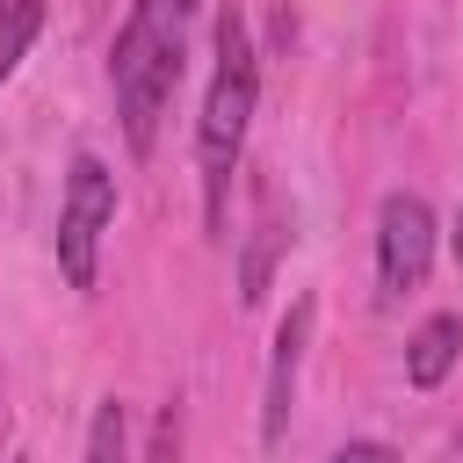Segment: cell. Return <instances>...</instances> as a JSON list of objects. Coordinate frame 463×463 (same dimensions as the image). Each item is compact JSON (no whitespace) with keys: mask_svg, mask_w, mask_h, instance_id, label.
Returning <instances> with one entry per match:
<instances>
[{"mask_svg":"<svg viewBox=\"0 0 463 463\" xmlns=\"http://www.w3.org/2000/svg\"><path fill=\"white\" fill-rule=\"evenodd\" d=\"M116 224V174L80 152L72 174H65V203H58V268L72 289H94L101 275V232Z\"/></svg>","mask_w":463,"mask_h":463,"instance_id":"cell-3","label":"cell"},{"mask_svg":"<svg viewBox=\"0 0 463 463\" xmlns=\"http://www.w3.org/2000/svg\"><path fill=\"white\" fill-rule=\"evenodd\" d=\"M333 463H398V456H391L383 441H347V449H340Z\"/></svg>","mask_w":463,"mask_h":463,"instance_id":"cell-10","label":"cell"},{"mask_svg":"<svg viewBox=\"0 0 463 463\" xmlns=\"http://www.w3.org/2000/svg\"><path fill=\"white\" fill-rule=\"evenodd\" d=\"M449 246H456V260H463V210H456V232H449Z\"/></svg>","mask_w":463,"mask_h":463,"instance_id":"cell-12","label":"cell"},{"mask_svg":"<svg viewBox=\"0 0 463 463\" xmlns=\"http://www.w3.org/2000/svg\"><path fill=\"white\" fill-rule=\"evenodd\" d=\"M253 43H246V22L239 7L217 14V72H210V94H203V123H195V152H203V188H210V224H224V181L239 166V145H246V123H253Z\"/></svg>","mask_w":463,"mask_h":463,"instance_id":"cell-2","label":"cell"},{"mask_svg":"<svg viewBox=\"0 0 463 463\" xmlns=\"http://www.w3.org/2000/svg\"><path fill=\"white\" fill-rule=\"evenodd\" d=\"M275 246H282V224H275V203H260V232H253V253H246V304H260V289H268V260H275Z\"/></svg>","mask_w":463,"mask_h":463,"instance_id":"cell-8","label":"cell"},{"mask_svg":"<svg viewBox=\"0 0 463 463\" xmlns=\"http://www.w3.org/2000/svg\"><path fill=\"white\" fill-rule=\"evenodd\" d=\"M174 7H188V0H174Z\"/></svg>","mask_w":463,"mask_h":463,"instance_id":"cell-13","label":"cell"},{"mask_svg":"<svg viewBox=\"0 0 463 463\" xmlns=\"http://www.w3.org/2000/svg\"><path fill=\"white\" fill-rule=\"evenodd\" d=\"M152 463H174V412H166L159 434H152Z\"/></svg>","mask_w":463,"mask_h":463,"instance_id":"cell-11","label":"cell"},{"mask_svg":"<svg viewBox=\"0 0 463 463\" xmlns=\"http://www.w3.org/2000/svg\"><path fill=\"white\" fill-rule=\"evenodd\" d=\"M456 354H463V318H456V311H434V318H427V326L405 340V376H412V391L449 383Z\"/></svg>","mask_w":463,"mask_h":463,"instance_id":"cell-6","label":"cell"},{"mask_svg":"<svg viewBox=\"0 0 463 463\" xmlns=\"http://www.w3.org/2000/svg\"><path fill=\"white\" fill-rule=\"evenodd\" d=\"M109 80H116V116L130 152L145 159L159 145V116L181 87V7L174 0H130L116 51H109Z\"/></svg>","mask_w":463,"mask_h":463,"instance_id":"cell-1","label":"cell"},{"mask_svg":"<svg viewBox=\"0 0 463 463\" xmlns=\"http://www.w3.org/2000/svg\"><path fill=\"white\" fill-rule=\"evenodd\" d=\"M87 463H123V405L109 398L101 412H94V427H87Z\"/></svg>","mask_w":463,"mask_h":463,"instance_id":"cell-9","label":"cell"},{"mask_svg":"<svg viewBox=\"0 0 463 463\" xmlns=\"http://www.w3.org/2000/svg\"><path fill=\"white\" fill-rule=\"evenodd\" d=\"M36 29H43V0H0V80L22 65Z\"/></svg>","mask_w":463,"mask_h":463,"instance_id":"cell-7","label":"cell"},{"mask_svg":"<svg viewBox=\"0 0 463 463\" xmlns=\"http://www.w3.org/2000/svg\"><path fill=\"white\" fill-rule=\"evenodd\" d=\"M427 260H434V210L420 195H383L376 210V282H383V304L412 297L427 282Z\"/></svg>","mask_w":463,"mask_h":463,"instance_id":"cell-4","label":"cell"},{"mask_svg":"<svg viewBox=\"0 0 463 463\" xmlns=\"http://www.w3.org/2000/svg\"><path fill=\"white\" fill-rule=\"evenodd\" d=\"M304 340H311V297H297V304H289V318L275 326L268 391H260V441H268V449L289 434V398H297V362H304Z\"/></svg>","mask_w":463,"mask_h":463,"instance_id":"cell-5","label":"cell"}]
</instances>
